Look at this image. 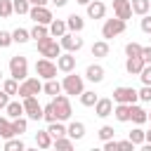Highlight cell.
<instances>
[{
  "instance_id": "obj_1",
  "label": "cell",
  "mask_w": 151,
  "mask_h": 151,
  "mask_svg": "<svg viewBox=\"0 0 151 151\" xmlns=\"http://www.w3.org/2000/svg\"><path fill=\"white\" fill-rule=\"evenodd\" d=\"M38 42V52H40V57H47V59H57L59 54H61V45L52 38V35H45V38H40V40H35Z\"/></svg>"
},
{
  "instance_id": "obj_2",
  "label": "cell",
  "mask_w": 151,
  "mask_h": 151,
  "mask_svg": "<svg viewBox=\"0 0 151 151\" xmlns=\"http://www.w3.org/2000/svg\"><path fill=\"white\" fill-rule=\"evenodd\" d=\"M9 76L14 78V80H24V78H28V59L26 57H21V54H17V57H12L9 59Z\"/></svg>"
},
{
  "instance_id": "obj_3",
  "label": "cell",
  "mask_w": 151,
  "mask_h": 151,
  "mask_svg": "<svg viewBox=\"0 0 151 151\" xmlns=\"http://www.w3.org/2000/svg\"><path fill=\"white\" fill-rule=\"evenodd\" d=\"M85 90V85H83V78L78 76V73H68L64 80H61V92H66L68 97H78L80 92Z\"/></svg>"
},
{
  "instance_id": "obj_4",
  "label": "cell",
  "mask_w": 151,
  "mask_h": 151,
  "mask_svg": "<svg viewBox=\"0 0 151 151\" xmlns=\"http://www.w3.org/2000/svg\"><path fill=\"white\" fill-rule=\"evenodd\" d=\"M125 21L123 19H118V17H113V19H106L104 21V26H101V38L104 40H111V38H116V35H120V33H125Z\"/></svg>"
},
{
  "instance_id": "obj_5",
  "label": "cell",
  "mask_w": 151,
  "mask_h": 151,
  "mask_svg": "<svg viewBox=\"0 0 151 151\" xmlns=\"http://www.w3.org/2000/svg\"><path fill=\"white\" fill-rule=\"evenodd\" d=\"M52 104H54V111H57V120H68L71 118V113H73V109H71V99H68V94H57V97H52Z\"/></svg>"
},
{
  "instance_id": "obj_6",
  "label": "cell",
  "mask_w": 151,
  "mask_h": 151,
  "mask_svg": "<svg viewBox=\"0 0 151 151\" xmlns=\"http://www.w3.org/2000/svg\"><path fill=\"white\" fill-rule=\"evenodd\" d=\"M42 92V83H40V78H24L21 83H19V90H17V94L24 99V97H35V94H40Z\"/></svg>"
},
{
  "instance_id": "obj_7",
  "label": "cell",
  "mask_w": 151,
  "mask_h": 151,
  "mask_svg": "<svg viewBox=\"0 0 151 151\" xmlns=\"http://www.w3.org/2000/svg\"><path fill=\"white\" fill-rule=\"evenodd\" d=\"M57 64L52 61V59H47V57H42V59H38L35 61V73H38V78H42V80H50V78H57Z\"/></svg>"
},
{
  "instance_id": "obj_8",
  "label": "cell",
  "mask_w": 151,
  "mask_h": 151,
  "mask_svg": "<svg viewBox=\"0 0 151 151\" xmlns=\"http://www.w3.org/2000/svg\"><path fill=\"white\" fill-rule=\"evenodd\" d=\"M21 104H24V113H26V118L28 120H42V106L38 104V99L35 97H24L21 99Z\"/></svg>"
},
{
  "instance_id": "obj_9",
  "label": "cell",
  "mask_w": 151,
  "mask_h": 151,
  "mask_svg": "<svg viewBox=\"0 0 151 151\" xmlns=\"http://www.w3.org/2000/svg\"><path fill=\"white\" fill-rule=\"evenodd\" d=\"M137 99H139V97H137V90H134V87L120 85V87L113 90V101H116V104H134Z\"/></svg>"
},
{
  "instance_id": "obj_10",
  "label": "cell",
  "mask_w": 151,
  "mask_h": 151,
  "mask_svg": "<svg viewBox=\"0 0 151 151\" xmlns=\"http://www.w3.org/2000/svg\"><path fill=\"white\" fill-rule=\"evenodd\" d=\"M28 17H31L35 24H45V26H50V21L54 19L52 12L47 9V5H33V7L28 9Z\"/></svg>"
},
{
  "instance_id": "obj_11",
  "label": "cell",
  "mask_w": 151,
  "mask_h": 151,
  "mask_svg": "<svg viewBox=\"0 0 151 151\" xmlns=\"http://www.w3.org/2000/svg\"><path fill=\"white\" fill-rule=\"evenodd\" d=\"M59 45H61V50H66V52H78V50H83V38H78V35L71 33V31H66V33L61 35Z\"/></svg>"
},
{
  "instance_id": "obj_12",
  "label": "cell",
  "mask_w": 151,
  "mask_h": 151,
  "mask_svg": "<svg viewBox=\"0 0 151 151\" xmlns=\"http://www.w3.org/2000/svg\"><path fill=\"white\" fill-rule=\"evenodd\" d=\"M57 68H59L61 73H71V71H76V54H73V52L59 54V57H57Z\"/></svg>"
},
{
  "instance_id": "obj_13",
  "label": "cell",
  "mask_w": 151,
  "mask_h": 151,
  "mask_svg": "<svg viewBox=\"0 0 151 151\" xmlns=\"http://www.w3.org/2000/svg\"><path fill=\"white\" fill-rule=\"evenodd\" d=\"M94 113H97L99 118H109V116H113V101L106 99V97L97 99V104H94Z\"/></svg>"
},
{
  "instance_id": "obj_14",
  "label": "cell",
  "mask_w": 151,
  "mask_h": 151,
  "mask_svg": "<svg viewBox=\"0 0 151 151\" xmlns=\"http://www.w3.org/2000/svg\"><path fill=\"white\" fill-rule=\"evenodd\" d=\"M113 12H116V17H118V19L127 21V19L132 17V7H130V0H113Z\"/></svg>"
},
{
  "instance_id": "obj_15",
  "label": "cell",
  "mask_w": 151,
  "mask_h": 151,
  "mask_svg": "<svg viewBox=\"0 0 151 151\" xmlns=\"http://www.w3.org/2000/svg\"><path fill=\"white\" fill-rule=\"evenodd\" d=\"M85 7H87V17H90V19H101V17L106 14V5H104L101 0H90Z\"/></svg>"
},
{
  "instance_id": "obj_16",
  "label": "cell",
  "mask_w": 151,
  "mask_h": 151,
  "mask_svg": "<svg viewBox=\"0 0 151 151\" xmlns=\"http://www.w3.org/2000/svg\"><path fill=\"white\" fill-rule=\"evenodd\" d=\"M104 66L101 64H90L87 68H85V78L90 80V83H101L104 80Z\"/></svg>"
},
{
  "instance_id": "obj_17",
  "label": "cell",
  "mask_w": 151,
  "mask_h": 151,
  "mask_svg": "<svg viewBox=\"0 0 151 151\" xmlns=\"http://www.w3.org/2000/svg\"><path fill=\"white\" fill-rule=\"evenodd\" d=\"M66 134H68L73 142H80V139L85 137V123H80V120L68 123V125H66Z\"/></svg>"
},
{
  "instance_id": "obj_18",
  "label": "cell",
  "mask_w": 151,
  "mask_h": 151,
  "mask_svg": "<svg viewBox=\"0 0 151 151\" xmlns=\"http://www.w3.org/2000/svg\"><path fill=\"white\" fill-rule=\"evenodd\" d=\"M130 120H132L134 125H144V123L149 120V111H144V109L137 106V104H130Z\"/></svg>"
},
{
  "instance_id": "obj_19",
  "label": "cell",
  "mask_w": 151,
  "mask_h": 151,
  "mask_svg": "<svg viewBox=\"0 0 151 151\" xmlns=\"http://www.w3.org/2000/svg\"><path fill=\"white\" fill-rule=\"evenodd\" d=\"M66 28H68L71 33H80V31L85 28V19H83L80 14H68V17H66Z\"/></svg>"
},
{
  "instance_id": "obj_20",
  "label": "cell",
  "mask_w": 151,
  "mask_h": 151,
  "mask_svg": "<svg viewBox=\"0 0 151 151\" xmlns=\"http://www.w3.org/2000/svg\"><path fill=\"white\" fill-rule=\"evenodd\" d=\"M109 40H97V42H92V47H90V52H92V57L94 59H104V57H109Z\"/></svg>"
},
{
  "instance_id": "obj_21",
  "label": "cell",
  "mask_w": 151,
  "mask_h": 151,
  "mask_svg": "<svg viewBox=\"0 0 151 151\" xmlns=\"http://www.w3.org/2000/svg\"><path fill=\"white\" fill-rule=\"evenodd\" d=\"M47 28H50V35H52V38H61V35L68 31V28H66V19H52Z\"/></svg>"
},
{
  "instance_id": "obj_22",
  "label": "cell",
  "mask_w": 151,
  "mask_h": 151,
  "mask_svg": "<svg viewBox=\"0 0 151 151\" xmlns=\"http://www.w3.org/2000/svg\"><path fill=\"white\" fill-rule=\"evenodd\" d=\"M142 68H144V59H142V57H127V61H125V71H127L130 76H139Z\"/></svg>"
},
{
  "instance_id": "obj_23",
  "label": "cell",
  "mask_w": 151,
  "mask_h": 151,
  "mask_svg": "<svg viewBox=\"0 0 151 151\" xmlns=\"http://www.w3.org/2000/svg\"><path fill=\"white\" fill-rule=\"evenodd\" d=\"M47 132H50V137H52V139L64 137V134H66V125H64V120H52V123L47 125Z\"/></svg>"
},
{
  "instance_id": "obj_24",
  "label": "cell",
  "mask_w": 151,
  "mask_h": 151,
  "mask_svg": "<svg viewBox=\"0 0 151 151\" xmlns=\"http://www.w3.org/2000/svg\"><path fill=\"white\" fill-rule=\"evenodd\" d=\"M113 116H116V120L127 123L130 120V104H116L113 106Z\"/></svg>"
},
{
  "instance_id": "obj_25",
  "label": "cell",
  "mask_w": 151,
  "mask_h": 151,
  "mask_svg": "<svg viewBox=\"0 0 151 151\" xmlns=\"http://www.w3.org/2000/svg\"><path fill=\"white\" fill-rule=\"evenodd\" d=\"M73 139L68 137V134H64V137H57V139H52V146L54 149H59V151H71L73 149Z\"/></svg>"
},
{
  "instance_id": "obj_26",
  "label": "cell",
  "mask_w": 151,
  "mask_h": 151,
  "mask_svg": "<svg viewBox=\"0 0 151 151\" xmlns=\"http://www.w3.org/2000/svg\"><path fill=\"white\" fill-rule=\"evenodd\" d=\"M42 92H45V94H50V97H57V94L61 92V83H59V80H54V78H50V80H45Z\"/></svg>"
},
{
  "instance_id": "obj_27",
  "label": "cell",
  "mask_w": 151,
  "mask_h": 151,
  "mask_svg": "<svg viewBox=\"0 0 151 151\" xmlns=\"http://www.w3.org/2000/svg\"><path fill=\"white\" fill-rule=\"evenodd\" d=\"M5 113H7V118H19V116H24V104L21 101H9L5 106Z\"/></svg>"
},
{
  "instance_id": "obj_28",
  "label": "cell",
  "mask_w": 151,
  "mask_h": 151,
  "mask_svg": "<svg viewBox=\"0 0 151 151\" xmlns=\"http://www.w3.org/2000/svg\"><path fill=\"white\" fill-rule=\"evenodd\" d=\"M26 127H28V118H24V116L12 118V130H14V134H17V137H21V134L26 132Z\"/></svg>"
},
{
  "instance_id": "obj_29",
  "label": "cell",
  "mask_w": 151,
  "mask_h": 151,
  "mask_svg": "<svg viewBox=\"0 0 151 151\" xmlns=\"http://www.w3.org/2000/svg\"><path fill=\"white\" fill-rule=\"evenodd\" d=\"M35 144H38L40 149H50V146H52L50 132H47V130H38V132H35Z\"/></svg>"
},
{
  "instance_id": "obj_30",
  "label": "cell",
  "mask_w": 151,
  "mask_h": 151,
  "mask_svg": "<svg viewBox=\"0 0 151 151\" xmlns=\"http://www.w3.org/2000/svg\"><path fill=\"white\" fill-rule=\"evenodd\" d=\"M130 7H132V14H146L149 9H151V5H149V0H130Z\"/></svg>"
},
{
  "instance_id": "obj_31",
  "label": "cell",
  "mask_w": 151,
  "mask_h": 151,
  "mask_svg": "<svg viewBox=\"0 0 151 151\" xmlns=\"http://www.w3.org/2000/svg\"><path fill=\"white\" fill-rule=\"evenodd\" d=\"M0 137H2V139L17 137L14 130H12V118H0Z\"/></svg>"
},
{
  "instance_id": "obj_32",
  "label": "cell",
  "mask_w": 151,
  "mask_h": 151,
  "mask_svg": "<svg viewBox=\"0 0 151 151\" xmlns=\"http://www.w3.org/2000/svg\"><path fill=\"white\" fill-rule=\"evenodd\" d=\"M78 97H80V104H83V106H87V109H90V106H94V104H97V99H99L92 90H83Z\"/></svg>"
},
{
  "instance_id": "obj_33",
  "label": "cell",
  "mask_w": 151,
  "mask_h": 151,
  "mask_svg": "<svg viewBox=\"0 0 151 151\" xmlns=\"http://www.w3.org/2000/svg\"><path fill=\"white\" fill-rule=\"evenodd\" d=\"M12 40H14L17 45H24V42L31 40V33H28L26 28H14V31H12Z\"/></svg>"
},
{
  "instance_id": "obj_34",
  "label": "cell",
  "mask_w": 151,
  "mask_h": 151,
  "mask_svg": "<svg viewBox=\"0 0 151 151\" xmlns=\"http://www.w3.org/2000/svg\"><path fill=\"white\" fill-rule=\"evenodd\" d=\"M26 149V144L19 139V137H9V139H5V151H24Z\"/></svg>"
},
{
  "instance_id": "obj_35",
  "label": "cell",
  "mask_w": 151,
  "mask_h": 151,
  "mask_svg": "<svg viewBox=\"0 0 151 151\" xmlns=\"http://www.w3.org/2000/svg\"><path fill=\"white\" fill-rule=\"evenodd\" d=\"M28 33H31V38H33V40H40V38L50 35V28H47L45 24H35V26H33V28H31Z\"/></svg>"
},
{
  "instance_id": "obj_36",
  "label": "cell",
  "mask_w": 151,
  "mask_h": 151,
  "mask_svg": "<svg viewBox=\"0 0 151 151\" xmlns=\"http://www.w3.org/2000/svg\"><path fill=\"white\" fill-rule=\"evenodd\" d=\"M127 139H130V142H132L134 146H142V144H144V130H142V127L137 125V127H134V130H132V132L127 134Z\"/></svg>"
},
{
  "instance_id": "obj_37",
  "label": "cell",
  "mask_w": 151,
  "mask_h": 151,
  "mask_svg": "<svg viewBox=\"0 0 151 151\" xmlns=\"http://www.w3.org/2000/svg\"><path fill=\"white\" fill-rule=\"evenodd\" d=\"M17 90H19V80H14V78L2 80V92H7V94L12 97V94H17Z\"/></svg>"
},
{
  "instance_id": "obj_38",
  "label": "cell",
  "mask_w": 151,
  "mask_h": 151,
  "mask_svg": "<svg viewBox=\"0 0 151 151\" xmlns=\"http://www.w3.org/2000/svg\"><path fill=\"white\" fill-rule=\"evenodd\" d=\"M12 7H14V12H17V14H28L31 2H28V0H12Z\"/></svg>"
},
{
  "instance_id": "obj_39",
  "label": "cell",
  "mask_w": 151,
  "mask_h": 151,
  "mask_svg": "<svg viewBox=\"0 0 151 151\" xmlns=\"http://www.w3.org/2000/svg\"><path fill=\"white\" fill-rule=\"evenodd\" d=\"M14 14V7H12V0H0V17L7 19Z\"/></svg>"
},
{
  "instance_id": "obj_40",
  "label": "cell",
  "mask_w": 151,
  "mask_h": 151,
  "mask_svg": "<svg viewBox=\"0 0 151 151\" xmlns=\"http://www.w3.org/2000/svg\"><path fill=\"white\" fill-rule=\"evenodd\" d=\"M42 118H45L47 123L57 120V111H54V104H52V101H50L47 106H42Z\"/></svg>"
},
{
  "instance_id": "obj_41",
  "label": "cell",
  "mask_w": 151,
  "mask_h": 151,
  "mask_svg": "<svg viewBox=\"0 0 151 151\" xmlns=\"http://www.w3.org/2000/svg\"><path fill=\"white\" fill-rule=\"evenodd\" d=\"M97 134H99V139H101V142H106V139H113V134H116V130H113L111 125H101Z\"/></svg>"
},
{
  "instance_id": "obj_42",
  "label": "cell",
  "mask_w": 151,
  "mask_h": 151,
  "mask_svg": "<svg viewBox=\"0 0 151 151\" xmlns=\"http://www.w3.org/2000/svg\"><path fill=\"white\" fill-rule=\"evenodd\" d=\"M125 54L127 57H139L142 54V45L139 42H127L125 45Z\"/></svg>"
},
{
  "instance_id": "obj_43",
  "label": "cell",
  "mask_w": 151,
  "mask_h": 151,
  "mask_svg": "<svg viewBox=\"0 0 151 151\" xmlns=\"http://www.w3.org/2000/svg\"><path fill=\"white\" fill-rule=\"evenodd\" d=\"M139 78L144 85H151V64H144V68L139 71Z\"/></svg>"
},
{
  "instance_id": "obj_44",
  "label": "cell",
  "mask_w": 151,
  "mask_h": 151,
  "mask_svg": "<svg viewBox=\"0 0 151 151\" xmlns=\"http://www.w3.org/2000/svg\"><path fill=\"white\" fill-rule=\"evenodd\" d=\"M139 101H151V85H144L142 90H137Z\"/></svg>"
},
{
  "instance_id": "obj_45",
  "label": "cell",
  "mask_w": 151,
  "mask_h": 151,
  "mask_svg": "<svg viewBox=\"0 0 151 151\" xmlns=\"http://www.w3.org/2000/svg\"><path fill=\"white\" fill-rule=\"evenodd\" d=\"M14 40H12V33L9 31H0V47H9Z\"/></svg>"
},
{
  "instance_id": "obj_46",
  "label": "cell",
  "mask_w": 151,
  "mask_h": 151,
  "mask_svg": "<svg viewBox=\"0 0 151 151\" xmlns=\"http://www.w3.org/2000/svg\"><path fill=\"white\" fill-rule=\"evenodd\" d=\"M142 31L144 33H151V14H142Z\"/></svg>"
},
{
  "instance_id": "obj_47",
  "label": "cell",
  "mask_w": 151,
  "mask_h": 151,
  "mask_svg": "<svg viewBox=\"0 0 151 151\" xmlns=\"http://www.w3.org/2000/svg\"><path fill=\"white\" fill-rule=\"evenodd\" d=\"M139 57L144 59V64H151V45L149 47H142V54Z\"/></svg>"
},
{
  "instance_id": "obj_48",
  "label": "cell",
  "mask_w": 151,
  "mask_h": 151,
  "mask_svg": "<svg viewBox=\"0 0 151 151\" xmlns=\"http://www.w3.org/2000/svg\"><path fill=\"white\" fill-rule=\"evenodd\" d=\"M116 149H118V142L116 139H106L104 142V151H116Z\"/></svg>"
},
{
  "instance_id": "obj_49",
  "label": "cell",
  "mask_w": 151,
  "mask_h": 151,
  "mask_svg": "<svg viewBox=\"0 0 151 151\" xmlns=\"http://www.w3.org/2000/svg\"><path fill=\"white\" fill-rule=\"evenodd\" d=\"M7 104H9V94L7 92H0V109H5Z\"/></svg>"
},
{
  "instance_id": "obj_50",
  "label": "cell",
  "mask_w": 151,
  "mask_h": 151,
  "mask_svg": "<svg viewBox=\"0 0 151 151\" xmlns=\"http://www.w3.org/2000/svg\"><path fill=\"white\" fill-rule=\"evenodd\" d=\"M118 149H134V144L130 139H123V142H118Z\"/></svg>"
},
{
  "instance_id": "obj_51",
  "label": "cell",
  "mask_w": 151,
  "mask_h": 151,
  "mask_svg": "<svg viewBox=\"0 0 151 151\" xmlns=\"http://www.w3.org/2000/svg\"><path fill=\"white\" fill-rule=\"evenodd\" d=\"M66 2H68V0H52L54 7H66Z\"/></svg>"
},
{
  "instance_id": "obj_52",
  "label": "cell",
  "mask_w": 151,
  "mask_h": 151,
  "mask_svg": "<svg viewBox=\"0 0 151 151\" xmlns=\"http://www.w3.org/2000/svg\"><path fill=\"white\" fill-rule=\"evenodd\" d=\"M144 142H149V144H151V130H146V132H144Z\"/></svg>"
},
{
  "instance_id": "obj_53",
  "label": "cell",
  "mask_w": 151,
  "mask_h": 151,
  "mask_svg": "<svg viewBox=\"0 0 151 151\" xmlns=\"http://www.w3.org/2000/svg\"><path fill=\"white\" fill-rule=\"evenodd\" d=\"M31 5H47V0H28Z\"/></svg>"
},
{
  "instance_id": "obj_54",
  "label": "cell",
  "mask_w": 151,
  "mask_h": 151,
  "mask_svg": "<svg viewBox=\"0 0 151 151\" xmlns=\"http://www.w3.org/2000/svg\"><path fill=\"white\" fill-rule=\"evenodd\" d=\"M76 2H78V5H87L90 0H76Z\"/></svg>"
},
{
  "instance_id": "obj_55",
  "label": "cell",
  "mask_w": 151,
  "mask_h": 151,
  "mask_svg": "<svg viewBox=\"0 0 151 151\" xmlns=\"http://www.w3.org/2000/svg\"><path fill=\"white\" fill-rule=\"evenodd\" d=\"M0 80H2V68H0Z\"/></svg>"
},
{
  "instance_id": "obj_56",
  "label": "cell",
  "mask_w": 151,
  "mask_h": 151,
  "mask_svg": "<svg viewBox=\"0 0 151 151\" xmlns=\"http://www.w3.org/2000/svg\"><path fill=\"white\" fill-rule=\"evenodd\" d=\"M149 120H151V113H149Z\"/></svg>"
},
{
  "instance_id": "obj_57",
  "label": "cell",
  "mask_w": 151,
  "mask_h": 151,
  "mask_svg": "<svg viewBox=\"0 0 151 151\" xmlns=\"http://www.w3.org/2000/svg\"><path fill=\"white\" fill-rule=\"evenodd\" d=\"M149 5H151V0H149Z\"/></svg>"
},
{
  "instance_id": "obj_58",
  "label": "cell",
  "mask_w": 151,
  "mask_h": 151,
  "mask_svg": "<svg viewBox=\"0 0 151 151\" xmlns=\"http://www.w3.org/2000/svg\"><path fill=\"white\" fill-rule=\"evenodd\" d=\"M149 35H151V33H149Z\"/></svg>"
}]
</instances>
